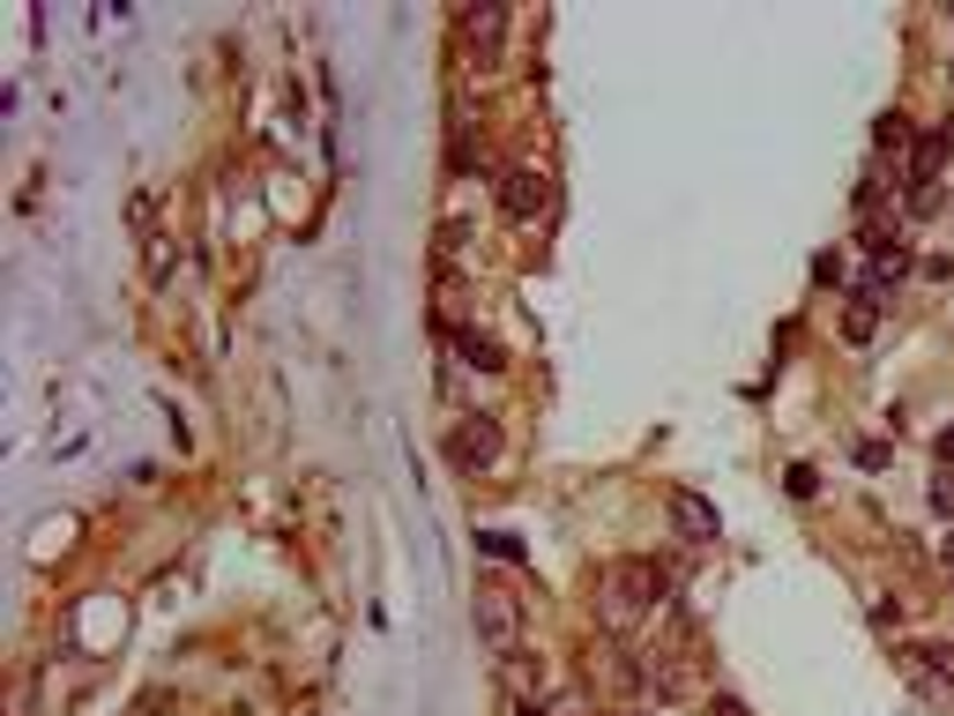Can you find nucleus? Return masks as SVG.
<instances>
[{
  "label": "nucleus",
  "instance_id": "obj_1",
  "mask_svg": "<svg viewBox=\"0 0 954 716\" xmlns=\"http://www.w3.org/2000/svg\"><path fill=\"white\" fill-rule=\"evenodd\" d=\"M604 627H634L657 597H664V575H657V560H620V567H604Z\"/></svg>",
  "mask_w": 954,
  "mask_h": 716
},
{
  "label": "nucleus",
  "instance_id": "obj_2",
  "mask_svg": "<svg viewBox=\"0 0 954 716\" xmlns=\"http://www.w3.org/2000/svg\"><path fill=\"white\" fill-rule=\"evenodd\" d=\"M470 620H478V642H485L493 657H515V642H522V605L499 590V583H478V597H470Z\"/></svg>",
  "mask_w": 954,
  "mask_h": 716
},
{
  "label": "nucleus",
  "instance_id": "obj_3",
  "mask_svg": "<svg viewBox=\"0 0 954 716\" xmlns=\"http://www.w3.org/2000/svg\"><path fill=\"white\" fill-rule=\"evenodd\" d=\"M544 202H552L544 172H530V165H507V172H499V210L515 216V224H538Z\"/></svg>",
  "mask_w": 954,
  "mask_h": 716
},
{
  "label": "nucleus",
  "instance_id": "obj_4",
  "mask_svg": "<svg viewBox=\"0 0 954 716\" xmlns=\"http://www.w3.org/2000/svg\"><path fill=\"white\" fill-rule=\"evenodd\" d=\"M671 530H679L686 545H716V538H723V515H716V501H702L694 485H679V493H671Z\"/></svg>",
  "mask_w": 954,
  "mask_h": 716
},
{
  "label": "nucleus",
  "instance_id": "obj_5",
  "mask_svg": "<svg viewBox=\"0 0 954 716\" xmlns=\"http://www.w3.org/2000/svg\"><path fill=\"white\" fill-rule=\"evenodd\" d=\"M493 456H499V419H485V411L462 419L456 433H448V463H456V470H485Z\"/></svg>",
  "mask_w": 954,
  "mask_h": 716
},
{
  "label": "nucleus",
  "instance_id": "obj_6",
  "mask_svg": "<svg viewBox=\"0 0 954 716\" xmlns=\"http://www.w3.org/2000/svg\"><path fill=\"white\" fill-rule=\"evenodd\" d=\"M947 150H954V134L947 127H924L910 142V165H903V179L910 187H940V165H947Z\"/></svg>",
  "mask_w": 954,
  "mask_h": 716
},
{
  "label": "nucleus",
  "instance_id": "obj_7",
  "mask_svg": "<svg viewBox=\"0 0 954 716\" xmlns=\"http://www.w3.org/2000/svg\"><path fill=\"white\" fill-rule=\"evenodd\" d=\"M903 277H910V247H903V254H887V261H872L865 277H858V298H872V306H887Z\"/></svg>",
  "mask_w": 954,
  "mask_h": 716
},
{
  "label": "nucleus",
  "instance_id": "obj_8",
  "mask_svg": "<svg viewBox=\"0 0 954 716\" xmlns=\"http://www.w3.org/2000/svg\"><path fill=\"white\" fill-rule=\"evenodd\" d=\"M910 142H917V127H910L903 105H887V113L872 120V150H880V157H887V150H910Z\"/></svg>",
  "mask_w": 954,
  "mask_h": 716
},
{
  "label": "nucleus",
  "instance_id": "obj_9",
  "mask_svg": "<svg viewBox=\"0 0 954 716\" xmlns=\"http://www.w3.org/2000/svg\"><path fill=\"white\" fill-rule=\"evenodd\" d=\"M499 31H507V15H499V8H462V38L478 45V52H493Z\"/></svg>",
  "mask_w": 954,
  "mask_h": 716
},
{
  "label": "nucleus",
  "instance_id": "obj_10",
  "mask_svg": "<svg viewBox=\"0 0 954 716\" xmlns=\"http://www.w3.org/2000/svg\"><path fill=\"white\" fill-rule=\"evenodd\" d=\"M456 351H462V366H478V374H499V366H507V351H499L493 337H478V329H462Z\"/></svg>",
  "mask_w": 954,
  "mask_h": 716
},
{
  "label": "nucleus",
  "instance_id": "obj_11",
  "mask_svg": "<svg viewBox=\"0 0 954 716\" xmlns=\"http://www.w3.org/2000/svg\"><path fill=\"white\" fill-rule=\"evenodd\" d=\"M872 329H880V306H872V298H850V306H843V343H872Z\"/></svg>",
  "mask_w": 954,
  "mask_h": 716
},
{
  "label": "nucleus",
  "instance_id": "obj_12",
  "mask_svg": "<svg viewBox=\"0 0 954 716\" xmlns=\"http://www.w3.org/2000/svg\"><path fill=\"white\" fill-rule=\"evenodd\" d=\"M478 552H485V560H507V567H522V560H530V545H522L515 530H478Z\"/></svg>",
  "mask_w": 954,
  "mask_h": 716
},
{
  "label": "nucleus",
  "instance_id": "obj_13",
  "mask_svg": "<svg viewBox=\"0 0 954 716\" xmlns=\"http://www.w3.org/2000/svg\"><path fill=\"white\" fill-rule=\"evenodd\" d=\"M784 493H790V501H813V493H821V470H813V463H790L784 470Z\"/></svg>",
  "mask_w": 954,
  "mask_h": 716
},
{
  "label": "nucleus",
  "instance_id": "obj_14",
  "mask_svg": "<svg viewBox=\"0 0 954 716\" xmlns=\"http://www.w3.org/2000/svg\"><path fill=\"white\" fill-rule=\"evenodd\" d=\"M947 210V187H910V216H940Z\"/></svg>",
  "mask_w": 954,
  "mask_h": 716
},
{
  "label": "nucleus",
  "instance_id": "obj_15",
  "mask_svg": "<svg viewBox=\"0 0 954 716\" xmlns=\"http://www.w3.org/2000/svg\"><path fill=\"white\" fill-rule=\"evenodd\" d=\"M850 456H858V470H887V456H895V448H887V441H858Z\"/></svg>",
  "mask_w": 954,
  "mask_h": 716
},
{
  "label": "nucleus",
  "instance_id": "obj_16",
  "mask_svg": "<svg viewBox=\"0 0 954 716\" xmlns=\"http://www.w3.org/2000/svg\"><path fill=\"white\" fill-rule=\"evenodd\" d=\"M813 284H821V292L843 284V261H835V254H813Z\"/></svg>",
  "mask_w": 954,
  "mask_h": 716
},
{
  "label": "nucleus",
  "instance_id": "obj_17",
  "mask_svg": "<svg viewBox=\"0 0 954 716\" xmlns=\"http://www.w3.org/2000/svg\"><path fill=\"white\" fill-rule=\"evenodd\" d=\"M924 501H932V515H954V485H947V478H932V485H924Z\"/></svg>",
  "mask_w": 954,
  "mask_h": 716
},
{
  "label": "nucleus",
  "instance_id": "obj_18",
  "mask_svg": "<svg viewBox=\"0 0 954 716\" xmlns=\"http://www.w3.org/2000/svg\"><path fill=\"white\" fill-rule=\"evenodd\" d=\"M708 716H746V702L739 694H708Z\"/></svg>",
  "mask_w": 954,
  "mask_h": 716
},
{
  "label": "nucleus",
  "instance_id": "obj_19",
  "mask_svg": "<svg viewBox=\"0 0 954 716\" xmlns=\"http://www.w3.org/2000/svg\"><path fill=\"white\" fill-rule=\"evenodd\" d=\"M932 448H940V463H954V425L940 433V441H932Z\"/></svg>",
  "mask_w": 954,
  "mask_h": 716
}]
</instances>
